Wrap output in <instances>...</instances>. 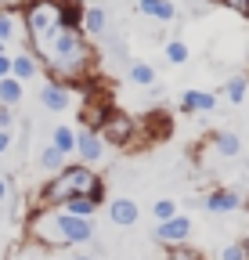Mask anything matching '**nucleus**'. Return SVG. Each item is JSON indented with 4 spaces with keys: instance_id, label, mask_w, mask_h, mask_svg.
<instances>
[{
    "instance_id": "nucleus-32",
    "label": "nucleus",
    "mask_w": 249,
    "mask_h": 260,
    "mask_svg": "<svg viewBox=\"0 0 249 260\" xmlns=\"http://www.w3.org/2000/svg\"><path fill=\"white\" fill-rule=\"evenodd\" d=\"M25 4V0H0V8H11V11H18Z\"/></svg>"
},
{
    "instance_id": "nucleus-7",
    "label": "nucleus",
    "mask_w": 249,
    "mask_h": 260,
    "mask_svg": "<svg viewBox=\"0 0 249 260\" xmlns=\"http://www.w3.org/2000/svg\"><path fill=\"white\" fill-rule=\"evenodd\" d=\"M202 206H206V213H213V217H228V213H238V210L245 206V199H242L238 188H213L206 199H202Z\"/></svg>"
},
{
    "instance_id": "nucleus-19",
    "label": "nucleus",
    "mask_w": 249,
    "mask_h": 260,
    "mask_svg": "<svg viewBox=\"0 0 249 260\" xmlns=\"http://www.w3.org/2000/svg\"><path fill=\"white\" fill-rule=\"evenodd\" d=\"M18 29H22V15L11 11V8H0V40H15L18 37Z\"/></svg>"
},
{
    "instance_id": "nucleus-28",
    "label": "nucleus",
    "mask_w": 249,
    "mask_h": 260,
    "mask_svg": "<svg viewBox=\"0 0 249 260\" xmlns=\"http://www.w3.org/2000/svg\"><path fill=\"white\" fill-rule=\"evenodd\" d=\"M11 123H15L11 109H8V105H0V130H11Z\"/></svg>"
},
{
    "instance_id": "nucleus-31",
    "label": "nucleus",
    "mask_w": 249,
    "mask_h": 260,
    "mask_svg": "<svg viewBox=\"0 0 249 260\" xmlns=\"http://www.w3.org/2000/svg\"><path fill=\"white\" fill-rule=\"evenodd\" d=\"M0 76H11V54H0Z\"/></svg>"
},
{
    "instance_id": "nucleus-2",
    "label": "nucleus",
    "mask_w": 249,
    "mask_h": 260,
    "mask_svg": "<svg viewBox=\"0 0 249 260\" xmlns=\"http://www.w3.org/2000/svg\"><path fill=\"white\" fill-rule=\"evenodd\" d=\"M25 235L47 246V249H65V246H87L94 242V220L73 217L61 206H33L25 220Z\"/></svg>"
},
{
    "instance_id": "nucleus-36",
    "label": "nucleus",
    "mask_w": 249,
    "mask_h": 260,
    "mask_svg": "<svg viewBox=\"0 0 249 260\" xmlns=\"http://www.w3.org/2000/svg\"><path fill=\"white\" fill-rule=\"evenodd\" d=\"M242 242H245V260H249V235H245V239H242Z\"/></svg>"
},
{
    "instance_id": "nucleus-29",
    "label": "nucleus",
    "mask_w": 249,
    "mask_h": 260,
    "mask_svg": "<svg viewBox=\"0 0 249 260\" xmlns=\"http://www.w3.org/2000/svg\"><path fill=\"white\" fill-rule=\"evenodd\" d=\"M224 4H228L231 11H238V15H245V18H249V0H224Z\"/></svg>"
},
{
    "instance_id": "nucleus-13",
    "label": "nucleus",
    "mask_w": 249,
    "mask_h": 260,
    "mask_svg": "<svg viewBox=\"0 0 249 260\" xmlns=\"http://www.w3.org/2000/svg\"><path fill=\"white\" fill-rule=\"evenodd\" d=\"M40 69H44V65H40V58L33 54V51H18V54H11V76L15 80H33V76H40Z\"/></svg>"
},
{
    "instance_id": "nucleus-26",
    "label": "nucleus",
    "mask_w": 249,
    "mask_h": 260,
    "mask_svg": "<svg viewBox=\"0 0 249 260\" xmlns=\"http://www.w3.org/2000/svg\"><path fill=\"white\" fill-rule=\"evenodd\" d=\"M177 213H181V210H177L173 199H159V203L152 206V217H155V220H170V217H177Z\"/></svg>"
},
{
    "instance_id": "nucleus-18",
    "label": "nucleus",
    "mask_w": 249,
    "mask_h": 260,
    "mask_svg": "<svg viewBox=\"0 0 249 260\" xmlns=\"http://www.w3.org/2000/svg\"><path fill=\"white\" fill-rule=\"evenodd\" d=\"M0 105H8V109L22 105V80H15V76H0Z\"/></svg>"
},
{
    "instance_id": "nucleus-25",
    "label": "nucleus",
    "mask_w": 249,
    "mask_h": 260,
    "mask_svg": "<svg viewBox=\"0 0 249 260\" xmlns=\"http://www.w3.org/2000/svg\"><path fill=\"white\" fill-rule=\"evenodd\" d=\"M163 260H202V253L188 242H181V246H166V256Z\"/></svg>"
},
{
    "instance_id": "nucleus-3",
    "label": "nucleus",
    "mask_w": 249,
    "mask_h": 260,
    "mask_svg": "<svg viewBox=\"0 0 249 260\" xmlns=\"http://www.w3.org/2000/svg\"><path fill=\"white\" fill-rule=\"evenodd\" d=\"M94 61H98V54H94V47H90V37H87L80 25H69L58 37V44L51 47L44 69H47L51 80H61V83H69V87H80V83L90 80Z\"/></svg>"
},
{
    "instance_id": "nucleus-33",
    "label": "nucleus",
    "mask_w": 249,
    "mask_h": 260,
    "mask_svg": "<svg viewBox=\"0 0 249 260\" xmlns=\"http://www.w3.org/2000/svg\"><path fill=\"white\" fill-rule=\"evenodd\" d=\"M4 199H8V177L0 174V203H4Z\"/></svg>"
},
{
    "instance_id": "nucleus-16",
    "label": "nucleus",
    "mask_w": 249,
    "mask_h": 260,
    "mask_svg": "<svg viewBox=\"0 0 249 260\" xmlns=\"http://www.w3.org/2000/svg\"><path fill=\"white\" fill-rule=\"evenodd\" d=\"M217 109V94L209 90H184L181 98V112H213Z\"/></svg>"
},
{
    "instance_id": "nucleus-10",
    "label": "nucleus",
    "mask_w": 249,
    "mask_h": 260,
    "mask_svg": "<svg viewBox=\"0 0 249 260\" xmlns=\"http://www.w3.org/2000/svg\"><path fill=\"white\" fill-rule=\"evenodd\" d=\"M40 105L47 112H65L73 105V87L69 83H61V80H47L40 87Z\"/></svg>"
},
{
    "instance_id": "nucleus-34",
    "label": "nucleus",
    "mask_w": 249,
    "mask_h": 260,
    "mask_svg": "<svg viewBox=\"0 0 249 260\" xmlns=\"http://www.w3.org/2000/svg\"><path fill=\"white\" fill-rule=\"evenodd\" d=\"M69 260H94L90 253H76V256H69Z\"/></svg>"
},
{
    "instance_id": "nucleus-12",
    "label": "nucleus",
    "mask_w": 249,
    "mask_h": 260,
    "mask_svg": "<svg viewBox=\"0 0 249 260\" xmlns=\"http://www.w3.org/2000/svg\"><path fill=\"white\" fill-rule=\"evenodd\" d=\"M98 206H105V195H73V199L61 203V210H65V213H73V217H90V220H94Z\"/></svg>"
},
{
    "instance_id": "nucleus-35",
    "label": "nucleus",
    "mask_w": 249,
    "mask_h": 260,
    "mask_svg": "<svg viewBox=\"0 0 249 260\" xmlns=\"http://www.w3.org/2000/svg\"><path fill=\"white\" fill-rule=\"evenodd\" d=\"M0 54H8V40H0Z\"/></svg>"
},
{
    "instance_id": "nucleus-11",
    "label": "nucleus",
    "mask_w": 249,
    "mask_h": 260,
    "mask_svg": "<svg viewBox=\"0 0 249 260\" xmlns=\"http://www.w3.org/2000/svg\"><path fill=\"white\" fill-rule=\"evenodd\" d=\"M109 220H112L116 228H134V224L141 220V210H137V203H134V199L119 195V199H112V203H109Z\"/></svg>"
},
{
    "instance_id": "nucleus-9",
    "label": "nucleus",
    "mask_w": 249,
    "mask_h": 260,
    "mask_svg": "<svg viewBox=\"0 0 249 260\" xmlns=\"http://www.w3.org/2000/svg\"><path fill=\"white\" fill-rule=\"evenodd\" d=\"M76 155H80V162H87V167L101 162V155H105V141H101L98 130L76 126Z\"/></svg>"
},
{
    "instance_id": "nucleus-8",
    "label": "nucleus",
    "mask_w": 249,
    "mask_h": 260,
    "mask_svg": "<svg viewBox=\"0 0 249 260\" xmlns=\"http://www.w3.org/2000/svg\"><path fill=\"white\" fill-rule=\"evenodd\" d=\"M109 109H112L109 94H105V90H90V94L83 98V105H80V126L98 130V126H101V119L109 116Z\"/></svg>"
},
{
    "instance_id": "nucleus-14",
    "label": "nucleus",
    "mask_w": 249,
    "mask_h": 260,
    "mask_svg": "<svg viewBox=\"0 0 249 260\" xmlns=\"http://www.w3.org/2000/svg\"><path fill=\"white\" fill-rule=\"evenodd\" d=\"M137 11L145 18H155V22H173L177 18V4L173 0H134Z\"/></svg>"
},
{
    "instance_id": "nucleus-23",
    "label": "nucleus",
    "mask_w": 249,
    "mask_h": 260,
    "mask_svg": "<svg viewBox=\"0 0 249 260\" xmlns=\"http://www.w3.org/2000/svg\"><path fill=\"white\" fill-rule=\"evenodd\" d=\"M65 159H69V155H65V152H58V148H54V145H47V148H44V152H40V167H44V170H47V174H58V170H61V167H65Z\"/></svg>"
},
{
    "instance_id": "nucleus-4",
    "label": "nucleus",
    "mask_w": 249,
    "mask_h": 260,
    "mask_svg": "<svg viewBox=\"0 0 249 260\" xmlns=\"http://www.w3.org/2000/svg\"><path fill=\"white\" fill-rule=\"evenodd\" d=\"M73 195H105L101 174H94V167H87V162H65L58 174L44 181L33 206H61Z\"/></svg>"
},
{
    "instance_id": "nucleus-24",
    "label": "nucleus",
    "mask_w": 249,
    "mask_h": 260,
    "mask_svg": "<svg viewBox=\"0 0 249 260\" xmlns=\"http://www.w3.org/2000/svg\"><path fill=\"white\" fill-rule=\"evenodd\" d=\"M188 58H192V51H188V44H184L181 37L166 40V61H170V65H184Z\"/></svg>"
},
{
    "instance_id": "nucleus-1",
    "label": "nucleus",
    "mask_w": 249,
    "mask_h": 260,
    "mask_svg": "<svg viewBox=\"0 0 249 260\" xmlns=\"http://www.w3.org/2000/svg\"><path fill=\"white\" fill-rule=\"evenodd\" d=\"M18 15H22V32H25L29 51L44 65L61 32L69 25H80L83 4L80 0H25L18 8Z\"/></svg>"
},
{
    "instance_id": "nucleus-30",
    "label": "nucleus",
    "mask_w": 249,
    "mask_h": 260,
    "mask_svg": "<svg viewBox=\"0 0 249 260\" xmlns=\"http://www.w3.org/2000/svg\"><path fill=\"white\" fill-rule=\"evenodd\" d=\"M11 148V130H0V155Z\"/></svg>"
},
{
    "instance_id": "nucleus-22",
    "label": "nucleus",
    "mask_w": 249,
    "mask_h": 260,
    "mask_svg": "<svg viewBox=\"0 0 249 260\" xmlns=\"http://www.w3.org/2000/svg\"><path fill=\"white\" fill-rule=\"evenodd\" d=\"M127 73H130V80L141 83V87H155V80H159L148 61H130V69H127Z\"/></svg>"
},
{
    "instance_id": "nucleus-6",
    "label": "nucleus",
    "mask_w": 249,
    "mask_h": 260,
    "mask_svg": "<svg viewBox=\"0 0 249 260\" xmlns=\"http://www.w3.org/2000/svg\"><path fill=\"white\" fill-rule=\"evenodd\" d=\"M155 242H163V246H181V242H188L192 239V217H170V220H155Z\"/></svg>"
},
{
    "instance_id": "nucleus-17",
    "label": "nucleus",
    "mask_w": 249,
    "mask_h": 260,
    "mask_svg": "<svg viewBox=\"0 0 249 260\" xmlns=\"http://www.w3.org/2000/svg\"><path fill=\"white\" fill-rule=\"evenodd\" d=\"M213 148H217V155H224V159H238L242 155V141H238V134H231V130L213 134Z\"/></svg>"
},
{
    "instance_id": "nucleus-21",
    "label": "nucleus",
    "mask_w": 249,
    "mask_h": 260,
    "mask_svg": "<svg viewBox=\"0 0 249 260\" xmlns=\"http://www.w3.org/2000/svg\"><path fill=\"white\" fill-rule=\"evenodd\" d=\"M224 98H228L231 105H242L245 98H249V80H245V76H231V80L224 83Z\"/></svg>"
},
{
    "instance_id": "nucleus-20",
    "label": "nucleus",
    "mask_w": 249,
    "mask_h": 260,
    "mask_svg": "<svg viewBox=\"0 0 249 260\" xmlns=\"http://www.w3.org/2000/svg\"><path fill=\"white\" fill-rule=\"evenodd\" d=\"M51 145H54L58 152L73 155V152H76V130H73V126H54V130H51Z\"/></svg>"
},
{
    "instance_id": "nucleus-27",
    "label": "nucleus",
    "mask_w": 249,
    "mask_h": 260,
    "mask_svg": "<svg viewBox=\"0 0 249 260\" xmlns=\"http://www.w3.org/2000/svg\"><path fill=\"white\" fill-rule=\"evenodd\" d=\"M221 260H245V242L238 239V242H228L224 249H221Z\"/></svg>"
},
{
    "instance_id": "nucleus-15",
    "label": "nucleus",
    "mask_w": 249,
    "mask_h": 260,
    "mask_svg": "<svg viewBox=\"0 0 249 260\" xmlns=\"http://www.w3.org/2000/svg\"><path fill=\"white\" fill-rule=\"evenodd\" d=\"M80 29L87 32V37H101V32L109 29V15H105V8L87 4V8H83V15H80Z\"/></svg>"
},
{
    "instance_id": "nucleus-5",
    "label": "nucleus",
    "mask_w": 249,
    "mask_h": 260,
    "mask_svg": "<svg viewBox=\"0 0 249 260\" xmlns=\"http://www.w3.org/2000/svg\"><path fill=\"white\" fill-rule=\"evenodd\" d=\"M98 134H101L105 148H130L137 141V119L119 112V109H109V116L98 126Z\"/></svg>"
}]
</instances>
